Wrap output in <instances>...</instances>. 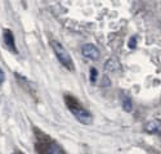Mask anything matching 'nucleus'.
I'll list each match as a JSON object with an SVG mask.
<instances>
[{
    "label": "nucleus",
    "mask_w": 161,
    "mask_h": 154,
    "mask_svg": "<svg viewBox=\"0 0 161 154\" xmlns=\"http://www.w3.org/2000/svg\"><path fill=\"white\" fill-rule=\"evenodd\" d=\"M4 80H5V74H4V72L2 69H0V84H3Z\"/></svg>",
    "instance_id": "nucleus-11"
},
{
    "label": "nucleus",
    "mask_w": 161,
    "mask_h": 154,
    "mask_svg": "<svg viewBox=\"0 0 161 154\" xmlns=\"http://www.w3.org/2000/svg\"><path fill=\"white\" fill-rule=\"evenodd\" d=\"M137 38L136 37H131L130 38V41H129V48H131V49H134V48H136V45H137Z\"/></svg>",
    "instance_id": "nucleus-10"
},
{
    "label": "nucleus",
    "mask_w": 161,
    "mask_h": 154,
    "mask_svg": "<svg viewBox=\"0 0 161 154\" xmlns=\"http://www.w3.org/2000/svg\"><path fill=\"white\" fill-rule=\"evenodd\" d=\"M106 69H108V71H111V72H115V71L120 69V63H119V60H117L116 58L108 59V60H107V63H106Z\"/></svg>",
    "instance_id": "nucleus-7"
},
{
    "label": "nucleus",
    "mask_w": 161,
    "mask_h": 154,
    "mask_svg": "<svg viewBox=\"0 0 161 154\" xmlns=\"http://www.w3.org/2000/svg\"><path fill=\"white\" fill-rule=\"evenodd\" d=\"M36 131V145L35 149L37 151V154H63V150L61 149V146L53 141L48 135H45L42 131Z\"/></svg>",
    "instance_id": "nucleus-2"
},
{
    "label": "nucleus",
    "mask_w": 161,
    "mask_h": 154,
    "mask_svg": "<svg viewBox=\"0 0 161 154\" xmlns=\"http://www.w3.org/2000/svg\"><path fill=\"white\" fill-rule=\"evenodd\" d=\"M121 103H123V109L128 113H130L133 110V101L128 95H123L121 98Z\"/></svg>",
    "instance_id": "nucleus-8"
},
{
    "label": "nucleus",
    "mask_w": 161,
    "mask_h": 154,
    "mask_svg": "<svg viewBox=\"0 0 161 154\" xmlns=\"http://www.w3.org/2000/svg\"><path fill=\"white\" fill-rule=\"evenodd\" d=\"M19 154H23V153H19Z\"/></svg>",
    "instance_id": "nucleus-12"
},
{
    "label": "nucleus",
    "mask_w": 161,
    "mask_h": 154,
    "mask_svg": "<svg viewBox=\"0 0 161 154\" xmlns=\"http://www.w3.org/2000/svg\"><path fill=\"white\" fill-rule=\"evenodd\" d=\"M50 46L53 49V53L56 54L57 59L59 60V63L62 64V66L66 68V69H69L71 72L75 71V64H74V59L70 55V53L67 51V49L57 40H50Z\"/></svg>",
    "instance_id": "nucleus-3"
},
{
    "label": "nucleus",
    "mask_w": 161,
    "mask_h": 154,
    "mask_svg": "<svg viewBox=\"0 0 161 154\" xmlns=\"http://www.w3.org/2000/svg\"><path fill=\"white\" fill-rule=\"evenodd\" d=\"M81 53L85 58L90 60H96L99 58V49L94 44H85L81 48Z\"/></svg>",
    "instance_id": "nucleus-4"
},
{
    "label": "nucleus",
    "mask_w": 161,
    "mask_h": 154,
    "mask_svg": "<svg viewBox=\"0 0 161 154\" xmlns=\"http://www.w3.org/2000/svg\"><path fill=\"white\" fill-rule=\"evenodd\" d=\"M4 43L7 45V48L9 50H12L13 53H17V48H16V43H14V36H13V32L10 30H4Z\"/></svg>",
    "instance_id": "nucleus-5"
},
{
    "label": "nucleus",
    "mask_w": 161,
    "mask_h": 154,
    "mask_svg": "<svg viewBox=\"0 0 161 154\" xmlns=\"http://www.w3.org/2000/svg\"><path fill=\"white\" fill-rule=\"evenodd\" d=\"M144 131L148 134H161V122L157 120L147 122L144 126Z\"/></svg>",
    "instance_id": "nucleus-6"
},
{
    "label": "nucleus",
    "mask_w": 161,
    "mask_h": 154,
    "mask_svg": "<svg viewBox=\"0 0 161 154\" xmlns=\"http://www.w3.org/2000/svg\"><path fill=\"white\" fill-rule=\"evenodd\" d=\"M97 74H98V72H97L96 68H92L90 69V81L92 82H96L97 81Z\"/></svg>",
    "instance_id": "nucleus-9"
},
{
    "label": "nucleus",
    "mask_w": 161,
    "mask_h": 154,
    "mask_svg": "<svg viewBox=\"0 0 161 154\" xmlns=\"http://www.w3.org/2000/svg\"><path fill=\"white\" fill-rule=\"evenodd\" d=\"M64 103H66L67 108H69V110L74 114V117L80 123H83V125H90L93 122L92 113L85 107H83V104L75 96H72L70 94L64 95Z\"/></svg>",
    "instance_id": "nucleus-1"
}]
</instances>
